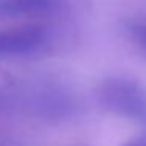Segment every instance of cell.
<instances>
[{"instance_id":"3957f363","label":"cell","mask_w":146,"mask_h":146,"mask_svg":"<svg viewBox=\"0 0 146 146\" xmlns=\"http://www.w3.org/2000/svg\"><path fill=\"white\" fill-rule=\"evenodd\" d=\"M57 0H0V16L14 17L47 13L57 7Z\"/></svg>"},{"instance_id":"7a4b0ae2","label":"cell","mask_w":146,"mask_h":146,"mask_svg":"<svg viewBox=\"0 0 146 146\" xmlns=\"http://www.w3.org/2000/svg\"><path fill=\"white\" fill-rule=\"evenodd\" d=\"M104 98L111 107L127 113H138L146 108V98L138 86L124 80H111L104 86Z\"/></svg>"},{"instance_id":"6da1fadb","label":"cell","mask_w":146,"mask_h":146,"mask_svg":"<svg viewBox=\"0 0 146 146\" xmlns=\"http://www.w3.org/2000/svg\"><path fill=\"white\" fill-rule=\"evenodd\" d=\"M49 32L42 25H24L0 30V58L38 52L47 42Z\"/></svg>"},{"instance_id":"277c9868","label":"cell","mask_w":146,"mask_h":146,"mask_svg":"<svg viewBox=\"0 0 146 146\" xmlns=\"http://www.w3.org/2000/svg\"><path fill=\"white\" fill-rule=\"evenodd\" d=\"M132 41L141 49L143 52H146V22H135L129 27Z\"/></svg>"},{"instance_id":"5b68a950","label":"cell","mask_w":146,"mask_h":146,"mask_svg":"<svg viewBox=\"0 0 146 146\" xmlns=\"http://www.w3.org/2000/svg\"><path fill=\"white\" fill-rule=\"evenodd\" d=\"M124 146H146V135L137 137V138L130 140L129 143H126Z\"/></svg>"}]
</instances>
